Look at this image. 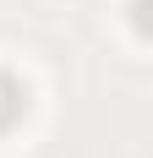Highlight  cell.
<instances>
[{"label": "cell", "instance_id": "cell-1", "mask_svg": "<svg viewBox=\"0 0 153 158\" xmlns=\"http://www.w3.org/2000/svg\"><path fill=\"white\" fill-rule=\"evenodd\" d=\"M22 114H28V82L0 65V136L11 126H22Z\"/></svg>", "mask_w": 153, "mask_h": 158}]
</instances>
